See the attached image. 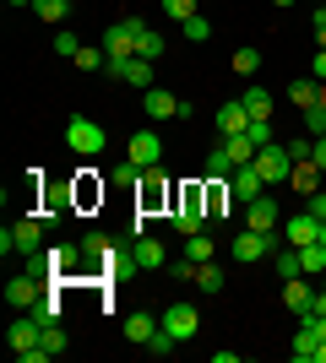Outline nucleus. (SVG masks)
Masks as SVG:
<instances>
[{"label":"nucleus","mask_w":326,"mask_h":363,"mask_svg":"<svg viewBox=\"0 0 326 363\" xmlns=\"http://www.w3.org/2000/svg\"><path fill=\"white\" fill-rule=\"evenodd\" d=\"M207 223H212V217H207V184L202 179L180 184L174 201H169V228L190 239V233H207Z\"/></svg>","instance_id":"1"},{"label":"nucleus","mask_w":326,"mask_h":363,"mask_svg":"<svg viewBox=\"0 0 326 363\" xmlns=\"http://www.w3.org/2000/svg\"><path fill=\"white\" fill-rule=\"evenodd\" d=\"M65 147L77 152V157H98V152H104V130H98V120L71 114V120H65Z\"/></svg>","instance_id":"2"},{"label":"nucleus","mask_w":326,"mask_h":363,"mask_svg":"<svg viewBox=\"0 0 326 363\" xmlns=\"http://www.w3.org/2000/svg\"><path fill=\"white\" fill-rule=\"evenodd\" d=\"M147 33V22L141 16H120V22H109L104 33V49H109V60H125V55H136V38Z\"/></svg>","instance_id":"3"},{"label":"nucleus","mask_w":326,"mask_h":363,"mask_svg":"<svg viewBox=\"0 0 326 363\" xmlns=\"http://www.w3.org/2000/svg\"><path fill=\"white\" fill-rule=\"evenodd\" d=\"M250 168H256V174H261V184L272 190V184H283L288 174H294V157H288V147H283V141H272V147L256 152V163H250Z\"/></svg>","instance_id":"4"},{"label":"nucleus","mask_w":326,"mask_h":363,"mask_svg":"<svg viewBox=\"0 0 326 363\" xmlns=\"http://www.w3.org/2000/svg\"><path fill=\"white\" fill-rule=\"evenodd\" d=\"M141 108H147V120H158V125H163V120H190V104H185V98H174L169 87H147V92H141Z\"/></svg>","instance_id":"5"},{"label":"nucleus","mask_w":326,"mask_h":363,"mask_svg":"<svg viewBox=\"0 0 326 363\" xmlns=\"http://www.w3.org/2000/svg\"><path fill=\"white\" fill-rule=\"evenodd\" d=\"M158 325H163V331H169L174 342H180V347H185L190 336L202 331V315H196V303H169V309H163V315H158Z\"/></svg>","instance_id":"6"},{"label":"nucleus","mask_w":326,"mask_h":363,"mask_svg":"<svg viewBox=\"0 0 326 363\" xmlns=\"http://www.w3.org/2000/svg\"><path fill=\"white\" fill-rule=\"evenodd\" d=\"M272 250H278V239H272V233H256V228L234 233V244H229V255H234V260H266Z\"/></svg>","instance_id":"7"},{"label":"nucleus","mask_w":326,"mask_h":363,"mask_svg":"<svg viewBox=\"0 0 326 363\" xmlns=\"http://www.w3.org/2000/svg\"><path fill=\"white\" fill-rule=\"evenodd\" d=\"M125 157H131L136 168H158L163 163V136H158V130H136L131 147H125Z\"/></svg>","instance_id":"8"},{"label":"nucleus","mask_w":326,"mask_h":363,"mask_svg":"<svg viewBox=\"0 0 326 363\" xmlns=\"http://www.w3.org/2000/svg\"><path fill=\"white\" fill-rule=\"evenodd\" d=\"M109 76H120V82H131V87H153V60H141V55H125V60H109L104 65Z\"/></svg>","instance_id":"9"},{"label":"nucleus","mask_w":326,"mask_h":363,"mask_svg":"<svg viewBox=\"0 0 326 363\" xmlns=\"http://www.w3.org/2000/svg\"><path fill=\"white\" fill-rule=\"evenodd\" d=\"M131 255H136V272L169 266V250H163V239H153V233H136V239H131Z\"/></svg>","instance_id":"10"},{"label":"nucleus","mask_w":326,"mask_h":363,"mask_svg":"<svg viewBox=\"0 0 326 363\" xmlns=\"http://www.w3.org/2000/svg\"><path fill=\"white\" fill-rule=\"evenodd\" d=\"M315 277H288V282H283V303H288V309H294V315H310L315 309Z\"/></svg>","instance_id":"11"},{"label":"nucleus","mask_w":326,"mask_h":363,"mask_svg":"<svg viewBox=\"0 0 326 363\" xmlns=\"http://www.w3.org/2000/svg\"><path fill=\"white\" fill-rule=\"evenodd\" d=\"M239 212H245V228H256V233H272V228H278V201H272V190H266V196H256L250 201V206H239Z\"/></svg>","instance_id":"12"},{"label":"nucleus","mask_w":326,"mask_h":363,"mask_svg":"<svg viewBox=\"0 0 326 363\" xmlns=\"http://www.w3.org/2000/svg\"><path fill=\"white\" fill-rule=\"evenodd\" d=\"M250 130V108H245V98H229V104L217 108V136L229 141V136H245Z\"/></svg>","instance_id":"13"},{"label":"nucleus","mask_w":326,"mask_h":363,"mask_svg":"<svg viewBox=\"0 0 326 363\" xmlns=\"http://www.w3.org/2000/svg\"><path fill=\"white\" fill-rule=\"evenodd\" d=\"M163 201H174V196L163 190V179H158V168H147V174H141V190H136V206H141V217L163 212Z\"/></svg>","instance_id":"14"},{"label":"nucleus","mask_w":326,"mask_h":363,"mask_svg":"<svg viewBox=\"0 0 326 363\" xmlns=\"http://www.w3.org/2000/svg\"><path fill=\"white\" fill-rule=\"evenodd\" d=\"M38 336H44V325L22 309V315L11 320V331H6V342H11V352H28V347H38Z\"/></svg>","instance_id":"15"},{"label":"nucleus","mask_w":326,"mask_h":363,"mask_svg":"<svg viewBox=\"0 0 326 363\" xmlns=\"http://www.w3.org/2000/svg\"><path fill=\"white\" fill-rule=\"evenodd\" d=\"M44 255H49V266H55V277H77L82 260H87V250H82V244H55Z\"/></svg>","instance_id":"16"},{"label":"nucleus","mask_w":326,"mask_h":363,"mask_svg":"<svg viewBox=\"0 0 326 363\" xmlns=\"http://www.w3.org/2000/svg\"><path fill=\"white\" fill-rule=\"evenodd\" d=\"M11 228H16V255H44V223L38 217H22Z\"/></svg>","instance_id":"17"},{"label":"nucleus","mask_w":326,"mask_h":363,"mask_svg":"<svg viewBox=\"0 0 326 363\" xmlns=\"http://www.w3.org/2000/svg\"><path fill=\"white\" fill-rule=\"evenodd\" d=\"M229 190H234V201H239V206H250L256 196H266V184H261V174H256V168H234Z\"/></svg>","instance_id":"18"},{"label":"nucleus","mask_w":326,"mask_h":363,"mask_svg":"<svg viewBox=\"0 0 326 363\" xmlns=\"http://www.w3.org/2000/svg\"><path fill=\"white\" fill-rule=\"evenodd\" d=\"M120 331H125V342H136V347H147V342L158 336V320L147 315V309H136V315H125V325H120Z\"/></svg>","instance_id":"19"},{"label":"nucleus","mask_w":326,"mask_h":363,"mask_svg":"<svg viewBox=\"0 0 326 363\" xmlns=\"http://www.w3.org/2000/svg\"><path fill=\"white\" fill-rule=\"evenodd\" d=\"M283 239L294 244V250H299V244H315V239H321V223H315L310 212H305V217H288V223H283Z\"/></svg>","instance_id":"20"},{"label":"nucleus","mask_w":326,"mask_h":363,"mask_svg":"<svg viewBox=\"0 0 326 363\" xmlns=\"http://www.w3.org/2000/svg\"><path fill=\"white\" fill-rule=\"evenodd\" d=\"M321 174H326V168H315V157H305V163H294L288 184H294L299 196H315V190H321Z\"/></svg>","instance_id":"21"},{"label":"nucleus","mask_w":326,"mask_h":363,"mask_svg":"<svg viewBox=\"0 0 326 363\" xmlns=\"http://www.w3.org/2000/svg\"><path fill=\"white\" fill-rule=\"evenodd\" d=\"M299 266H305V277L321 282V272H326V244L321 239H315V244H299Z\"/></svg>","instance_id":"22"},{"label":"nucleus","mask_w":326,"mask_h":363,"mask_svg":"<svg viewBox=\"0 0 326 363\" xmlns=\"http://www.w3.org/2000/svg\"><path fill=\"white\" fill-rule=\"evenodd\" d=\"M33 11H38V22H49V28H65L71 0H33Z\"/></svg>","instance_id":"23"},{"label":"nucleus","mask_w":326,"mask_h":363,"mask_svg":"<svg viewBox=\"0 0 326 363\" xmlns=\"http://www.w3.org/2000/svg\"><path fill=\"white\" fill-rule=\"evenodd\" d=\"M288 98H294L299 108L321 104V82H315V76H299V82H288Z\"/></svg>","instance_id":"24"},{"label":"nucleus","mask_w":326,"mask_h":363,"mask_svg":"<svg viewBox=\"0 0 326 363\" xmlns=\"http://www.w3.org/2000/svg\"><path fill=\"white\" fill-rule=\"evenodd\" d=\"M28 315L38 320V325H55V320H60V288H49L44 298H38V303L28 309Z\"/></svg>","instance_id":"25"},{"label":"nucleus","mask_w":326,"mask_h":363,"mask_svg":"<svg viewBox=\"0 0 326 363\" xmlns=\"http://www.w3.org/2000/svg\"><path fill=\"white\" fill-rule=\"evenodd\" d=\"M234 168H239V163H234V157H229V147L217 141V147L207 152V174H212V179H234Z\"/></svg>","instance_id":"26"},{"label":"nucleus","mask_w":326,"mask_h":363,"mask_svg":"<svg viewBox=\"0 0 326 363\" xmlns=\"http://www.w3.org/2000/svg\"><path fill=\"white\" fill-rule=\"evenodd\" d=\"M272 266H278V277H283V282H288V277H305V266H299V250H294V244L272 250Z\"/></svg>","instance_id":"27"},{"label":"nucleus","mask_w":326,"mask_h":363,"mask_svg":"<svg viewBox=\"0 0 326 363\" xmlns=\"http://www.w3.org/2000/svg\"><path fill=\"white\" fill-rule=\"evenodd\" d=\"M239 98H245L250 120H272V98H266V87H245V92H239Z\"/></svg>","instance_id":"28"},{"label":"nucleus","mask_w":326,"mask_h":363,"mask_svg":"<svg viewBox=\"0 0 326 363\" xmlns=\"http://www.w3.org/2000/svg\"><path fill=\"white\" fill-rule=\"evenodd\" d=\"M196 288L202 293H223V266H217V260H202V266H196Z\"/></svg>","instance_id":"29"},{"label":"nucleus","mask_w":326,"mask_h":363,"mask_svg":"<svg viewBox=\"0 0 326 363\" xmlns=\"http://www.w3.org/2000/svg\"><path fill=\"white\" fill-rule=\"evenodd\" d=\"M315 347H321V336H315L310 325H299V336H294V347H288V352H294L299 363H315Z\"/></svg>","instance_id":"30"},{"label":"nucleus","mask_w":326,"mask_h":363,"mask_svg":"<svg viewBox=\"0 0 326 363\" xmlns=\"http://www.w3.org/2000/svg\"><path fill=\"white\" fill-rule=\"evenodd\" d=\"M223 147H229V157H234V163H239V168H250V163H256V152H261V147H256V141H250V136H229V141H223Z\"/></svg>","instance_id":"31"},{"label":"nucleus","mask_w":326,"mask_h":363,"mask_svg":"<svg viewBox=\"0 0 326 363\" xmlns=\"http://www.w3.org/2000/svg\"><path fill=\"white\" fill-rule=\"evenodd\" d=\"M71 65H77V71H104V65H109V49L104 44H82V55Z\"/></svg>","instance_id":"32"},{"label":"nucleus","mask_w":326,"mask_h":363,"mask_svg":"<svg viewBox=\"0 0 326 363\" xmlns=\"http://www.w3.org/2000/svg\"><path fill=\"white\" fill-rule=\"evenodd\" d=\"M163 49H169V38H163V33H158V28H147V33H141V38H136V55H141V60H158Z\"/></svg>","instance_id":"33"},{"label":"nucleus","mask_w":326,"mask_h":363,"mask_svg":"<svg viewBox=\"0 0 326 363\" xmlns=\"http://www.w3.org/2000/svg\"><path fill=\"white\" fill-rule=\"evenodd\" d=\"M256 71H261V49H234V76H256Z\"/></svg>","instance_id":"34"},{"label":"nucleus","mask_w":326,"mask_h":363,"mask_svg":"<svg viewBox=\"0 0 326 363\" xmlns=\"http://www.w3.org/2000/svg\"><path fill=\"white\" fill-rule=\"evenodd\" d=\"M55 55H60V60H77V55H82V38L71 28H55Z\"/></svg>","instance_id":"35"},{"label":"nucleus","mask_w":326,"mask_h":363,"mask_svg":"<svg viewBox=\"0 0 326 363\" xmlns=\"http://www.w3.org/2000/svg\"><path fill=\"white\" fill-rule=\"evenodd\" d=\"M38 347H49V358H60V352H65V325H60V320H55V325H44Z\"/></svg>","instance_id":"36"},{"label":"nucleus","mask_w":326,"mask_h":363,"mask_svg":"<svg viewBox=\"0 0 326 363\" xmlns=\"http://www.w3.org/2000/svg\"><path fill=\"white\" fill-rule=\"evenodd\" d=\"M185 260H212V233H190L185 239Z\"/></svg>","instance_id":"37"},{"label":"nucleus","mask_w":326,"mask_h":363,"mask_svg":"<svg viewBox=\"0 0 326 363\" xmlns=\"http://www.w3.org/2000/svg\"><path fill=\"white\" fill-rule=\"evenodd\" d=\"M180 28H185V38H190V44H202V38H212V22H207L202 11L190 16V22H180Z\"/></svg>","instance_id":"38"},{"label":"nucleus","mask_w":326,"mask_h":363,"mask_svg":"<svg viewBox=\"0 0 326 363\" xmlns=\"http://www.w3.org/2000/svg\"><path fill=\"white\" fill-rule=\"evenodd\" d=\"M163 6V16H174V22H190L196 16V0H158Z\"/></svg>","instance_id":"39"},{"label":"nucleus","mask_w":326,"mask_h":363,"mask_svg":"<svg viewBox=\"0 0 326 363\" xmlns=\"http://www.w3.org/2000/svg\"><path fill=\"white\" fill-rule=\"evenodd\" d=\"M305 130H310V136H326V104H310V108H305Z\"/></svg>","instance_id":"40"},{"label":"nucleus","mask_w":326,"mask_h":363,"mask_svg":"<svg viewBox=\"0 0 326 363\" xmlns=\"http://www.w3.org/2000/svg\"><path fill=\"white\" fill-rule=\"evenodd\" d=\"M174 347H180V342H174V336L163 331V325H158V336H153V342H147V352H153V358H169Z\"/></svg>","instance_id":"41"},{"label":"nucleus","mask_w":326,"mask_h":363,"mask_svg":"<svg viewBox=\"0 0 326 363\" xmlns=\"http://www.w3.org/2000/svg\"><path fill=\"white\" fill-rule=\"evenodd\" d=\"M256 147H272V120H250V130H245Z\"/></svg>","instance_id":"42"},{"label":"nucleus","mask_w":326,"mask_h":363,"mask_svg":"<svg viewBox=\"0 0 326 363\" xmlns=\"http://www.w3.org/2000/svg\"><path fill=\"white\" fill-rule=\"evenodd\" d=\"M283 147H288V157H294V163H305V157H310V147H315V136H294V141H283Z\"/></svg>","instance_id":"43"},{"label":"nucleus","mask_w":326,"mask_h":363,"mask_svg":"<svg viewBox=\"0 0 326 363\" xmlns=\"http://www.w3.org/2000/svg\"><path fill=\"white\" fill-rule=\"evenodd\" d=\"M98 196H104V184H93V179H77V206H93Z\"/></svg>","instance_id":"44"},{"label":"nucleus","mask_w":326,"mask_h":363,"mask_svg":"<svg viewBox=\"0 0 326 363\" xmlns=\"http://www.w3.org/2000/svg\"><path fill=\"white\" fill-rule=\"evenodd\" d=\"M82 250H87V260H104V255H109V239H104V233H87V239H82Z\"/></svg>","instance_id":"45"},{"label":"nucleus","mask_w":326,"mask_h":363,"mask_svg":"<svg viewBox=\"0 0 326 363\" xmlns=\"http://www.w3.org/2000/svg\"><path fill=\"white\" fill-rule=\"evenodd\" d=\"M196 266H202V260H185V255H180V260H169V272L180 277V282H196Z\"/></svg>","instance_id":"46"},{"label":"nucleus","mask_w":326,"mask_h":363,"mask_svg":"<svg viewBox=\"0 0 326 363\" xmlns=\"http://www.w3.org/2000/svg\"><path fill=\"white\" fill-rule=\"evenodd\" d=\"M305 212H310L315 223H326V190H315V196H310V206H305Z\"/></svg>","instance_id":"47"},{"label":"nucleus","mask_w":326,"mask_h":363,"mask_svg":"<svg viewBox=\"0 0 326 363\" xmlns=\"http://www.w3.org/2000/svg\"><path fill=\"white\" fill-rule=\"evenodd\" d=\"M315 49H326V6H315Z\"/></svg>","instance_id":"48"},{"label":"nucleus","mask_w":326,"mask_h":363,"mask_svg":"<svg viewBox=\"0 0 326 363\" xmlns=\"http://www.w3.org/2000/svg\"><path fill=\"white\" fill-rule=\"evenodd\" d=\"M310 157H315V168H326V136H315V147H310Z\"/></svg>","instance_id":"49"},{"label":"nucleus","mask_w":326,"mask_h":363,"mask_svg":"<svg viewBox=\"0 0 326 363\" xmlns=\"http://www.w3.org/2000/svg\"><path fill=\"white\" fill-rule=\"evenodd\" d=\"M315 82H326V49H315Z\"/></svg>","instance_id":"50"},{"label":"nucleus","mask_w":326,"mask_h":363,"mask_svg":"<svg viewBox=\"0 0 326 363\" xmlns=\"http://www.w3.org/2000/svg\"><path fill=\"white\" fill-rule=\"evenodd\" d=\"M315 363H326V336H321V347H315Z\"/></svg>","instance_id":"51"},{"label":"nucleus","mask_w":326,"mask_h":363,"mask_svg":"<svg viewBox=\"0 0 326 363\" xmlns=\"http://www.w3.org/2000/svg\"><path fill=\"white\" fill-rule=\"evenodd\" d=\"M6 6H33V0H6Z\"/></svg>","instance_id":"52"},{"label":"nucleus","mask_w":326,"mask_h":363,"mask_svg":"<svg viewBox=\"0 0 326 363\" xmlns=\"http://www.w3.org/2000/svg\"><path fill=\"white\" fill-rule=\"evenodd\" d=\"M272 6H294V0H272Z\"/></svg>","instance_id":"53"},{"label":"nucleus","mask_w":326,"mask_h":363,"mask_svg":"<svg viewBox=\"0 0 326 363\" xmlns=\"http://www.w3.org/2000/svg\"><path fill=\"white\" fill-rule=\"evenodd\" d=\"M321 104H326V82H321Z\"/></svg>","instance_id":"54"},{"label":"nucleus","mask_w":326,"mask_h":363,"mask_svg":"<svg viewBox=\"0 0 326 363\" xmlns=\"http://www.w3.org/2000/svg\"><path fill=\"white\" fill-rule=\"evenodd\" d=\"M321 244H326V223H321Z\"/></svg>","instance_id":"55"},{"label":"nucleus","mask_w":326,"mask_h":363,"mask_svg":"<svg viewBox=\"0 0 326 363\" xmlns=\"http://www.w3.org/2000/svg\"><path fill=\"white\" fill-rule=\"evenodd\" d=\"M321 6H326V0H321Z\"/></svg>","instance_id":"56"}]
</instances>
